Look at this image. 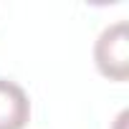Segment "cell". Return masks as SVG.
I'll list each match as a JSON object with an SVG mask.
<instances>
[{
	"instance_id": "6da1fadb",
	"label": "cell",
	"mask_w": 129,
	"mask_h": 129,
	"mask_svg": "<svg viewBox=\"0 0 129 129\" xmlns=\"http://www.w3.org/2000/svg\"><path fill=\"white\" fill-rule=\"evenodd\" d=\"M96 69L111 81H126L129 76V25L126 20H116L106 25L94 46Z\"/></svg>"
},
{
	"instance_id": "7a4b0ae2",
	"label": "cell",
	"mask_w": 129,
	"mask_h": 129,
	"mask_svg": "<svg viewBox=\"0 0 129 129\" xmlns=\"http://www.w3.org/2000/svg\"><path fill=\"white\" fill-rule=\"evenodd\" d=\"M30 119V99L25 89L0 76V129H23Z\"/></svg>"
}]
</instances>
